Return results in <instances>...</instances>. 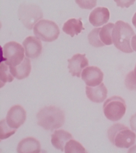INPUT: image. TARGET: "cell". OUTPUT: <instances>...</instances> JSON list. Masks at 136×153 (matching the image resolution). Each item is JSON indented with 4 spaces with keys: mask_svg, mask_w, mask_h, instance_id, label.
<instances>
[{
    "mask_svg": "<svg viewBox=\"0 0 136 153\" xmlns=\"http://www.w3.org/2000/svg\"><path fill=\"white\" fill-rule=\"evenodd\" d=\"M131 45L133 51L136 52V35H135L131 39Z\"/></svg>",
    "mask_w": 136,
    "mask_h": 153,
    "instance_id": "cell-27",
    "label": "cell"
},
{
    "mask_svg": "<svg viewBox=\"0 0 136 153\" xmlns=\"http://www.w3.org/2000/svg\"><path fill=\"white\" fill-rule=\"evenodd\" d=\"M125 85L129 90L136 91V77L133 71L130 72L126 75L125 79Z\"/></svg>",
    "mask_w": 136,
    "mask_h": 153,
    "instance_id": "cell-23",
    "label": "cell"
},
{
    "mask_svg": "<svg viewBox=\"0 0 136 153\" xmlns=\"http://www.w3.org/2000/svg\"><path fill=\"white\" fill-rule=\"evenodd\" d=\"M36 117L38 125L45 130L52 131L62 126L65 120L64 111L54 106H46L41 109Z\"/></svg>",
    "mask_w": 136,
    "mask_h": 153,
    "instance_id": "cell-1",
    "label": "cell"
},
{
    "mask_svg": "<svg viewBox=\"0 0 136 153\" xmlns=\"http://www.w3.org/2000/svg\"><path fill=\"white\" fill-rule=\"evenodd\" d=\"M19 153H39L41 151L40 142L33 137H27L19 143L17 148Z\"/></svg>",
    "mask_w": 136,
    "mask_h": 153,
    "instance_id": "cell-14",
    "label": "cell"
},
{
    "mask_svg": "<svg viewBox=\"0 0 136 153\" xmlns=\"http://www.w3.org/2000/svg\"><path fill=\"white\" fill-rule=\"evenodd\" d=\"M3 59L8 65L15 67L21 64L25 58L24 50L19 43L11 41L3 48Z\"/></svg>",
    "mask_w": 136,
    "mask_h": 153,
    "instance_id": "cell-7",
    "label": "cell"
},
{
    "mask_svg": "<svg viewBox=\"0 0 136 153\" xmlns=\"http://www.w3.org/2000/svg\"><path fill=\"white\" fill-rule=\"evenodd\" d=\"M130 123L132 130L136 132V113L131 117Z\"/></svg>",
    "mask_w": 136,
    "mask_h": 153,
    "instance_id": "cell-26",
    "label": "cell"
},
{
    "mask_svg": "<svg viewBox=\"0 0 136 153\" xmlns=\"http://www.w3.org/2000/svg\"><path fill=\"white\" fill-rule=\"evenodd\" d=\"M134 74V75L136 77V65H135V67L134 70L133 71Z\"/></svg>",
    "mask_w": 136,
    "mask_h": 153,
    "instance_id": "cell-30",
    "label": "cell"
},
{
    "mask_svg": "<svg viewBox=\"0 0 136 153\" xmlns=\"http://www.w3.org/2000/svg\"><path fill=\"white\" fill-rule=\"evenodd\" d=\"M110 18L108 8L103 7H97L91 13L89 21L95 27H100L107 23Z\"/></svg>",
    "mask_w": 136,
    "mask_h": 153,
    "instance_id": "cell-13",
    "label": "cell"
},
{
    "mask_svg": "<svg viewBox=\"0 0 136 153\" xmlns=\"http://www.w3.org/2000/svg\"><path fill=\"white\" fill-rule=\"evenodd\" d=\"M135 33L129 24L122 20L114 24L112 32L113 44L118 50L125 53L133 52L131 45V39Z\"/></svg>",
    "mask_w": 136,
    "mask_h": 153,
    "instance_id": "cell-2",
    "label": "cell"
},
{
    "mask_svg": "<svg viewBox=\"0 0 136 153\" xmlns=\"http://www.w3.org/2000/svg\"><path fill=\"white\" fill-rule=\"evenodd\" d=\"M86 94L93 102L101 103L104 101L107 95V89L103 82L95 87H86Z\"/></svg>",
    "mask_w": 136,
    "mask_h": 153,
    "instance_id": "cell-12",
    "label": "cell"
},
{
    "mask_svg": "<svg viewBox=\"0 0 136 153\" xmlns=\"http://www.w3.org/2000/svg\"><path fill=\"white\" fill-rule=\"evenodd\" d=\"M109 139L112 144L119 148H128L135 142L136 135L127 126L116 123L109 129Z\"/></svg>",
    "mask_w": 136,
    "mask_h": 153,
    "instance_id": "cell-3",
    "label": "cell"
},
{
    "mask_svg": "<svg viewBox=\"0 0 136 153\" xmlns=\"http://www.w3.org/2000/svg\"><path fill=\"white\" fill-rule=\"evenodd\" d=\"M76 3L82 9L91 10L96 7L97 0H75Z\"/></svg>",
    "mask_w": 136,
    "mask_h": 153,
    "instance_id": "cell-24",
    "label": "cell"
},
{
    "mask_svg": "<svg viewBox=\"0 0 136 153\" xmlns=\"http://www.w3.org/2000/svg\"><path fill=\"white\" fill-rule=\"evenodd\" d=\"M68 61L69 72L74 76L80 77L82 71L89 65V62L85 54H76Z\"/></svg>",
    "mask_w": 136,
    "mask_h": 153,
    "instance_id": "cell-10",
    "label": "cell"
},
{
    "mask_svg": "<svg viewBox=\"0 0 136 153\" xmlns=\"http://www.w3.org/2000/svg\"><path fill=\"white\" fill-rule=\"evenodd\" d=\"M27 118V112L20 105L12 106L7 114L6 120L8 125L14 129H18L24 123Z\"/></svg>",
    "mask_w": 136,
    "mask_h": 153,
    "instance_id": "cell-8",
    "label": "cell"
},
{
    "mask_svg": "<svg viewBox=\"0 0 136 153\" xmlns=\"http://www.w3.org/2000/svg\"><path fill=\"white\" fill-rule=\"evenodd\" d=\"M73 138L71 133L64 130H56L52 135L51 142L54 148L64 151L65 144Z\"/></svg>",
    "mask_w": 136,
    "mask_h": 153,
    "instance_id": "cell-15",
    "label": "cell"
},
{
    "mask_svg": "<svg viewBox=\"0 0 136 153\" xmlns=\"http://www.w3.org/2000/svg\"><path fill=\"white\" fill-rule=\"evenodd\" d=\"M81 20V18L69 19L64 23L62 27L63 31L71 37H74L75 35H77L82 30H85Z\"/></svg>",
    "mask_w": 136,
    "mask_h": 153,
    "instance_id": "cell-17",
    "label": "cell"
},
{
    "mask_svg": "<svg viewBox=\"0 0 136 153\" xmlns=\"http://www.w3.org/2000/svg\"><path fill=\"white\" fill-rule=\"evenodd\" d=\"M129 153H136V145L134 146L129 149Z\"/></svg>",
    "mask_w": 136,
    "mask_h": 153,
    "instance_id": "cell-28",
    "label": "cell"
},
{
    "mask_svg": "<svg viewBox=\"0 0 136 153\" xmlns=\"http://www.w3.org/2000/svg\"><path fill=\"white\" fill-rule=\"evenodd\" d=\"M22 44L25 48L26 56L29 58H38L42 52V44L37 37L33 36L27 37Z\"/></svg>",
    "mask_w": 136,
    "mask_h": 153,
    "instance_id": "cell-11",
    "label": "cell"
},
{
    "mask_svg": "<svg viewBox=\"0 0 136 153\" xmlns=\"http://www.w3.org/2000/svg\"><path fill=\"white\" fill-rule=\"evenodd\" d=\"M126 108L125 100L117 96L109 98L103 104L105 115L112 121H117L121 119L126 112Z\"/></svg>",
    "mask_w": 136,
    "mask_h": 153,
    "instance_id": "cell-4",
    "label": "cell"
},
{
    "mask_svg": "<svg viewBox=\"0 0 136 153\" xmlns=\"http://www.w3.org/2000/svg\"><path fill=\"white\" fill-rule=\"evenodd\" d=\"M100 30H101V27L94 28L88 34V39L89 43L92 46L94 47H102L105 45L100 39Z\"/></svg>",
    "mask_w": 136,
    "mask_h": 153,
    "instance_id": "cell-21",
    "label": "cell"
},
{
    "mask_svg": "<svg viewBox=\"0 0 136 153\" xmlns=\"http://www.w3.org/2000/svg\"><path fill=\"white\" fill-rule=\"evenodd\" d=\"M18 16L22 24L29 30L32 29L34 25L43 16L41 8L34 4H21Z\"/></svg>",
    "mask_w": 136,
    "mask_h": 153,
    "instance_id": "cell-5",
    "label": "cell"
},
{
    "mask_svg": "<svg viewBox=\"0 0 136 153\" xmlns=\"http://www.w3.org/2000/svg\"><path fill=\"white\" fill-rule=\"evenodd\" d=\"M114 24L109 23L101 27L100 36L101 41L105 45H110L113 44L112 32Z\"/></svg>",
    "mask_w": 136,
    "mask_h": 153,
    "instance_id": "cell-18",
    "label": "cell"
},
{
    "mask_svg": "<svg viewBox=\"0 0 136 153\" xmlns=\"http://www.w3.org/2000/svg\"><path fill=\"white\" fill-rule=\"evenodd\" d=\"M132 23L134 26L136 28V13H135L133 18H132Z\"/></svg>",
    "mask_w": 136,
    "mask_h": 153,
    "instance_id": "cell-29",
    "label": "cell"
},
{
    "mask_svg": "<svg viewBox=\"0 0 136 153\" xmlns=\"http://www.w3.org/2000/svg\"><path fill=\"white\" fill-rule=\"evenodd\" d=\"M16 129L10 127L7 123L6 119L1 120L0 123V139L4 140L9 138L15 133Z\"/></svg>",
    "mask_w": 136,
    "mask_h": 153,
    "instance_id": "cell-22",
    "label": "cell"
},
{
    "mask_svg": "<svg viewBox=\"0 0 136 153\" xmlns=\"http://www.w3.org/2000/svg\"><path fill=\"white\" fill-rule=\"evenodd\" d=\"M9 67L11 74L14 77L19 80L23 79L28 77L31 70L30 59L26 57L19 65L15 67Z\"/></svg>",
    "mask_w": 136,
    "mask_h": 153,
    "instance_id": "cell-16",
    "label": "cell"
},
{
    "mask_svg": "<svg viewBox=\"0 0 136 153\" xmlns=\"http://www.w3.org/2000/svg\"><path fill=\"white\" fill-rule=\"evenodd\" d=\"M64 149L65 153L87 152L85 148L80 142L72 139L67 142Z\"/></svg>",
    "mask_w": 136,
    "mask_h": 153,
    "instance_id": "cell-20",
    "label": "cell"
},
{
    "mask_svg": "<svg viewBox=\"0 0 136 153\" xmlns=\"http://www.w3.org/2000/svg\"><path fill=\"white\" fill-rule=\"evenodd\" d=\"M104 74L97 67L89 66L83 69L82 74V80L87 86L95 87L102 83Z\"/></svg>",
    "mask_w": 136,
    "mask_h": 153,
    "instance_id": "cell-9",
    "label": "cell"
},
{
    "mask_svg": "<svg viewBox=\"0 0 136 153\" xmlns=\"http://www.w3.org/2000/svg\"><path fill=\"white\" fill-rule=\"evenodd\" d=\"M14 79V76L10 71V67L4 62L0 65V82L1 88L7 82H11Z\"/></svg>",
    "mask_w": 136,
    "mask_h": 153,
    "instance_id": "cell-19",
    "label": "cell"
},
{
    "mask_svg": "<svg viewBox=\"0 0 136 153\" xmlns=\"http://www.w3.org/2000/svg\"><path fill=\"white\" fill-rule=\"evenodd\" d=\"M33 32L39 39L45 42H52L58 39L60 30L54 22L41 20L34 25Z\"/></svg>",
    "mask_w": 136,
    "mask_h": 153,
    "instance_id": "cell-6",
    "label": "cell"
},
{
    "mask_svg": "<svg viewBox=\"0 0 136 153\" xmlns=\"http://www.w3.org/2000/svg\"><path fill=\"white\" fill-rule=\"evenodd\" d=\"M117 5L120 8H129L133 5L136 0H114Z\"/></svg>",
    "mask_w": 136,
    "mask_h": 153,
    "instance_id": "cell-25",
    "label": "cell"
}]
</instances>
